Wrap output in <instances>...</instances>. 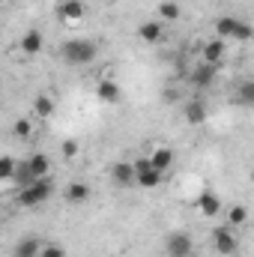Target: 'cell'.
Masks as SVG:
<instances>
[{"mask_svg": "<svg viewBox=\"0 0 254 257\" xmlns=\"http://www.w3.org/2000/svg\"><path fill=\"white\" fill-rule=\"evenodd\" d=\"M156 9H159V21H177L183 15V6L177 0H159Z\"/></svg>", "mask_w": 254, "mask_h": 257, "instance_id": "d6986e66", "label": "cell"}, {"mask_svg": "<svg viewBox=\"0 0 254 257\" xmlns=\"http://www.w3.org/2000/svg\"><path fill=\"white\" fill-rule=\"evenodd\" d=\"M12 135H15L18 141H27V138H33V120H27V117L15 120V123H12Z\"/></svg>", "mask_w": 254, "mask_h": 257, "instance_id": "cb8c5ba5", "label": "cell"}, {"mask_svg": "<svg viewBox=\"0 0 254 257\" xmlns=\"http://www.w3.org/2000/svg\"><path fill=\"white\" fill-rule=\"evenodd\" d=\"M33 114H36L39 120H48V117L54 114V99L45 96V93H39V96L33 99Z\"/></svg>", "mask_w": 254, "mask_h": 257, "instance_id": "ffe728a7", "label": "cell"}, {"mask_svg": "<svg viewBox=\"0 0 254 257\" xmlns=\"http://www.w3.org/2000/svg\"><path fill=\"white\" fill-rule=\"evenodd\" d=\"M200 57H203L200 63L218 66V63H221V57H224V39H209V42H203Z\"/></svg>", "mask_w": 254, "mask_h": 257, "instance_id": "9a60e30c", "label": "cell"}, {"mask_svg": "<svg viewBox=\"0 0 254 257\" xmlns=\"http://www.w3.org/2000/svg\"><path fill=\"white\" fill-rule=\"evenodd\" d=\"M27 168H30L33 180H48V174H51V159H48L45 153H33V156L27 159Z\"/></svg>", "mask_w": 254, "mask_h": 257, "instance_id": "2e32d148", "label": "cell"}, {"mask_svg": "<svg viewBox=\"0 0 254 257\" xmlns=\"http://www.w3.org/2000/svg\"><path fill=\"white\" fill-rule=\"evenodd\" d=\"M99 3H108V0H99Z\"/></svg>", "mask_w": 254, "mask_h": 257, "instance_id": "f1b7e54d", "label": "cell"}, {"mask_svg": "<svg viewBox=\"0 0 254 257\" xmlns=\"http://www.w3.org/2000/svg\"><path fill=\"white\" fill-rule=\"evenodd\" d=\"M0 3H6V0H0Z\"/></svg>", "mask_w": 254, "mask_h": 257, "instance_id": "f546056e", "label": "cell"}, {"mask_svg": "<svg viewBox=\"0 0 254 257\" xmlns=\"http://www.w3.org/2000/svg\"><path fill=\"white\" fill-rule=\"evenodd\" d=\"M183 117H186L189 126H203L206 117H209L206 102H203V99H191V102H186V105H183Z\"/></svg>", "mask_w": 254, "mask_h": 257, "instance_id": "9c48e42d", "label": "cell"}, {"mask_svg": "<svg viewBox=\"0 0 254 257\" xmlns=\"http://www.w3.org/2000/svg\"><path fill=\"white\" fill-rule=\"evenodd\" d=\"M51 194H54L51 180H36V183H30V186L18 189V194H15V203H18V206H24V209H33V206H42Z\"/></svg>", "mask_w": 254, "mask_h": 257, "instance_id": "7a4b0ae2", "label": "cell"}, {"mask_svg": "<svg viewBox=\"0 0 254 257\" xmlns=\"http://www.w3.org/2000/svg\"><path fill=\"white\" fill-rule=\"evenodd\" d=\"M36 257H66V248L63 245H57V242H51V245H39V254Z\"/></svg>", "mask_w": 254, "mask_h": 257, "instance_id": "83f0119b", "label": "cell"}, {"mask_svg": "<svg viewBox=\"0 0 254 257\" xmlns=\"http://www.w3.org/2000/svg\"><path fill=\"white\" fill-rule=\"evenodd\" d=\"M66 200H69L72 206L87 203V200H90V186H87V183H69V189H66Z\"/></svg>", "mask_w": 254, "mask_h": 257, "instance_id": "ac0fdd59", "label": "cell"}, {"mask_svg": "<svg viewBox=\"0 0 254 257\" xmlns=\"http://www.w3.org/2000/svg\"><path fill=\"white\" fill-rule=\"evenodd\" d=\"M111 180H114L120 189L135 186V171H132V162H117V165H111Z\"/></svg>", "mask_w": 254, "mask_h": 257, "instance_id": "e0dca14e", "label": "cell"}, {"mask_svg": "<svg viewBox=\"0 0 254 257\" xmlns=\"http://www.w3.org/2000/svg\"><path fill=\"white\" fill-rule=\"evenodd\" d=\"M57 15H60V21H66V24H78L87 15V6H84V0H60Z\"/></svg>", "mask_w": 254, "mask_h": 257, "instance_id": "52a82bcc", "label": "cell"}, {"mask_svg": "<svg viewBox=\"0 0 254 257\" xmlns=\"http://www.w3.org/2000/svg\"><path fill=\"white\" fill-rule=\"evenodd\" d=\"M147 159H150V168H156V171L165 177V174L171 171V165H174V150H171V147H156Z\"/></svg>", "mask_w": 254, "mask_h": 257, "instance_id": "4fadbf2b", "label": "cell"}, {"mask_svg": "<svg viewBox=\"0 0 254 257\" xmlns=\"http://www.w3.org/2000/svg\"><path fill=\"white\" fill-rule=\"evenodd\" d=\"M60 153H63V159H75V156L81 153V144H78L75 138H66L63 144H60Z\"/></svg>", "mask_w": 254, "mask_h": 257, "instance_id": "4316f807", "label": "cell"}, {"mask_svg": "<svg viewBox=\"0 0 254 257\" xmlns=\"http://www.w3.org/2000/svg\"><path fill=\"white\" fill-rule=\"evenodd\" d=\"M15 171V159L12 156H0V183H9Z\"/></svg>", "mask_w": 254, "mask_h": 257, "instance_id": "d4e9b609", "label": "cell"}, {"mask_svg": "<svg viewBox=\"0 0 254 257\" xmlns=\"http://www.w3.org/2000/svg\"><path fill=\"white\" fill-rule=\"evenodd\" d=\"M60 57L69 66H87L99 57V45L93 39H66L60 45Z\"/></svg>", "mask_w": 254, "mask_h": 257, "instance_id": "6da1fadb", "label": "cell"}, {"mask_svg": "<svg viewBox=\"0 0 254 257\" xmlns=\"http://www.w3.org/2000/svg\"><path fill=\"white\" fill-rule=\"evenodd\" d=\"M9 183H15L18 189H24V186L36 183V180H33V174H30V168H27V162H15V171H12V180H9Z\"/></svg>", "mask_w": 254, "mask_h": 257, "instance_id": "44dd1931", "label": "cell"}, {"mask_svg": "<svg viewBox=\"0 0 254 257\" xmlns=\"http://www.w3.org/2000/svg\"><path fill=\"white\" fill-rule=\"evenodd\" d=\"M215 33H218L215 39H236V42H245V39L251 36V24L233 18V15H224V18L215 21Z\"/></svg>", "mask_w": 254, "mask_h": 257, "instance_id": "3957f363", "label": "cell"}, {"mask_svg": "<svg viewBox=\"0 0 254 257\" xmlns=\"http://www.w3.org/2000/svg\"><path fill=\"white\" fill-rule=\"evenodd\" d=\"M245 221H248V209H245L242 203L230 206V212H227V227H239V224H245Z\"/></svg>", "mask_w": 254, "mask_h": 257, "instance_id": "603a6c76", "label": "cell"}, {"mask_svg": "<svg viewBox=\"0 0 254 257\" xmlns=\"http://www.w3.org/2000/svg\"><path fill=\"white\" fill-rule=\"evenodd\" d=\"M96 99H99L102 105H117V102L123 99V90H120V84H117V81L105 78V81H99V84H96Z\"/></svg>", "mask_w": 254, "mask_h": 257, "instance_id": "ba28073f", "label": "cell"}, {"mask_svg": "<svg viewBox=\"0 0 254 257\" xmlns=\"http://www.w3.org/2000/svg\"><path fill=\"white\" fill-rule=\"evenodd\" d=\"M39 239L36 236H27V239H21L18 245H15V251H12V257H36L39 254Z\"/></svg>", "mask_w": 254, "mask_h": 257, "instance_id": "7402d4cb", "label": "cell"}, {"mask_svg": "<svg viewBox=\"0 0 254 257\" xmlns=\"http://www.w3.org/2000/svg\"><path fill=\"white\" fill-rule=\"evenodd\" d=\"M165 254L168 257H191L194 254V239L186 230H174L168 239H165Z\"/></svg>", "mask_w": 254, "mask_h": 257, "instance_id": "5b68a950", "label": "cell"}, {"mask_svg": "<svg viewBox=\"0 0 254 257\" xmlns=\"http://www.w3.org/2000/svg\"><path fill=\"white\" fill-rule=\"evenodd\" d=\"M42 48H45V36H42L39 30H27V33L21 36V42H18V51H21L24 57H36Z\"/></svg>", "mask_w": 254, "mask_h": 257, "instance_id": "8fae6325", "label": "cell"}, {"mask_svg": "<svg viewBox=\"0 0 254 257\" xmlns=\"http://www.w3.org/2000/svg\"><path fill=\"white\" fill-rule=\"evenodd\" d=\"M197 212H200L203 218H215V215L221 212V200H218V194L209 192V189H203V192L197 194Z\"/></svg>", "mask_w": 254, "mask_h": 257, "instance_id": "30bf717a", "label": "cell"}, {"mask_svg": "<svg viewBox=\"0 0 254 257\" xmlns=\"http://www.w3.org/2000/svg\"><path fill=\"white\" fill-rule=\"evenodd\" d=\"M189 81H191V87H197V90H206V87L215 81V66H209V63L194 66V69H191V75H189Z\"/></svg>", "mask_w": 254, "mask_h": 257, "instance_id": "5bb4252c", "label": "cell"}, {"mask_svg": "<svg viewBox=\"0 0 254 257\" xmlns=\"http://www.w3.org/2000/svg\"><path fill=\"white\" fill-rule=\"evenodd\" d=\"M212 245H215V251H218L221 257H230V254H236L239 239H236L233 230L224 224V227H215V233H212Z\"/></svg>", "mask_w": 254, "mask_h": 257, "instance_id": "8992f818", "label": "cell"}, {"mask_svg": "<svg viewBox=\"0 0 254 257\" xmlns=\"http://www.w3.org/2000/svg\"><path fill=\"white\" fill-rule=\"evenodd\" d=\"M239 105H254V81H242L239 84Z\"/></svg>", "mask_w": 254, "mask_h": 257, "instance_id": "484cf974", "label": "cell"}, {"mask_svg": "<svg viewBox=\"0 0 254 257\" xmlns=\"http://www.w3.org/2000/svg\"><path fill=\"white\" fill-rule=\"evenodd\" d=\"M132 171H135V186H141V189H159L162 174H159L156 168H150V159H147V156L135 159V162H132Z\"/></svg>", "mask_w": 254, "mask_h": 257, "instance_id": "277c9868", "label": "cell"}, {"mask_svg": "<svg viewBox=\"0 0 254 257\" xmlns=\"http://www.w3.org/2000/svg\"><path fill=\"white\" fill-rule=\"evenodd\" d=\"M138 39L147 42V45H159V42L165 39V27H162V21H159V18H156V21H144V24L138 27Z\"/></svg>", "mask_w": 254, "mask_h": 257, "instance_id": "7c38bea8", "label": "cell"}]
</instances>
